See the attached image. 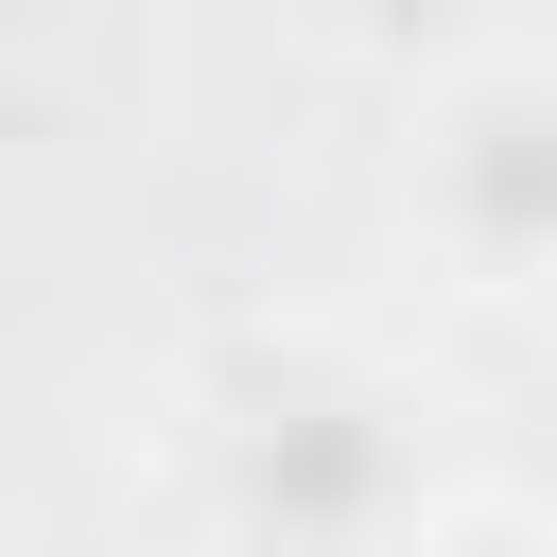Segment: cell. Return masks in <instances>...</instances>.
I'll return each mask as SVG.
<instances>
[{
    "mask_svg": "<svg viewBox=\"0 0 557 557\" xmlns=\"http://www.w3.org/2000/svg\"><path fill=\"white\" fill-rule=\"evenodd\" d=\"M209 522L244 557H418L435 540L418 400L366 348H244L209 383Z\"/></svg>",
    "mask_w": 557,
    "mask_h": 557,
    "instance_id": "obj_1",
    "label": "cell"
},
{
    "mask_svg": "<svg viewBox=\"0 0 557 557\" xmlns=\"http://www.w3.org/2000/svg\"><path fill=\"white\" fill-rule=\"evenodd\" d=\"M418 226L487 296H557V70H470L418 122Z\"/></svg>",
    "mask_w": 557,
    "mask_h": 557,
    "instance_id": "obj_2",
    "label": "cell"
},
{
    "mask_svg": "<svg viewBox=\"0 0 557 557\" xmlns=\"http://www.w3.org/2000/svg\"><path fill=\"white\" fill-rule=\"evenodd\" d=\"M418 557H557V540H522V522H470V540H418Z\"/></svg>",
    "mask_w": 557,
    "mask_h": 557,
    "instance_id": "obj_3",
    "label": "cell"
}]
</instances>
